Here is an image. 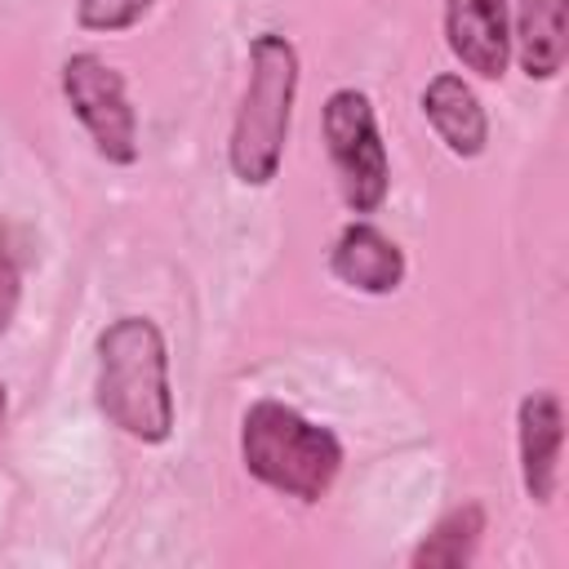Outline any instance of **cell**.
Here are the masks:
<instances>
[{"mask_svg":"<svg viewBox=\"0 0 569 569\" xmlns=\"http://www.w3.org/2000/svg\"><path fill=\"white\" fill-rule=\"evenodd\" d=\"M93 356V396L102 418L129 440L164 445L173 436V387L160 325L147 316H120L98 333Z\"/></svg>","mask_w":569,"mask_h":569,"instance_id":"1","label":"cell"},{"mask_svg":"<svg viewBox=\"0 0 569 569\" xmlns=\"http://www.w3.org/2000/svg\"><path fill=\"white\" fill-rule=\"evenodd\" d=\"M293 98H298V49L280 31H262L249 44V80L231 120V142H227V164L236 182L244 187H267L280 173L284 142H289V120H293Z\"/></svg>","mask_w":569,"mask_h":569,"instance_id":"2","label":"cell"},{"mask_svg":"<svg viewBox=\"0 0 569 569\" xmlns=\"http://www.w3.org/2000/svg\"><path fill=\"white\" fill-rule=\"evenodd\" d=\"M240 462L258 485L320 502L342 471V440L280 400H258L240 418Z\"/></svg>","mask_w":569,"mask_h":569,"instance_id":"3","label":"cell"},{"mask_svg":"<svg viewBox=\"0 0 569 569\" xmlns=\"http://www.w3.org/2000/svg\"><path fill=\"white\" fill-rule=\"evenodd\" d=\"M320 129H325V151L338 178V191L347 200L351 213H378L387 191H391V160L378 133V116L369 93L360 89H333L325 98L320 111Z\"/></svg>","mask_w":569,"mask_h":569,"instance_id":"4","label":"cell"},{"mask_svg":"<svg viewBox=\"0 0 569 569\" xmlns=\"http://www.w3.org/2000/svg\"><path fill=\"white\" fill-rule=\"evenodd\" d=\"M62 98L107 164H133L138 160V151H142L138 147V111L129 102L124 76L107 58L71 53L62 62Z\"/></svg>","mask_w":569,"mask_h":569,"instance_id":"5","label":"cell"},{"mask_svg":"<svg viewBox=\"0 0 569 569\" xmlns=\"http://www.w3.org/2000/svg\"><path fill=\"white\" fill-rule=\"evenodd\" d=\"M445 40L471 76L502 80L511 62L507 0H445Z\"/></svg>","mask_w":569,"mask_h":569,"instance_id":"6","label":"cell"},{"mask_svg":"<svg viewBox=\"0 0 569 569\" xmlns=\"http://www.w3.org/2000/svg\"><path fill=\"white\" fill-rule=\"evenodd\" d=\"M520 480L533 502H551L560 489V449H565V405L556 391H529L516 413Z\"/></svg>","mask_w":569,"mask_h":569,"instance_id":"7","label":"cell"},{"mask_svg":"<svg viewBox=\"0 0 569 569\" xmlns=\"http://www.w3.org/2000/svg\"><path fill=\"white\" fill-rule=\"evenodd\" d=\"M329 271L347 289L382 298V293H396L405 284V253L382 227L356 218L338 231V240L329 249Z\"/></svg>","mask_w":569,"mask_h":569,"instance_id":"8","label":"cell"},{"mask_svg":"<svg viewBox=\"0 0 569 569\" xmlns=\"http://www.w3.org/2000/svg\"><path fill=\"white\" fill-rule=\"evenodd\" d=\"M422 116L436 129V138L453 156H462V160H476L489 147V116H485L476 89L462 76H453V71H440V76L427 80V89H422Z\"/></svg>","mask_w":569,"mask_h":569,"instance_id":"9","label":"cell"},{"mask_svg":"<svg viewBox=\"0 0 569 569\" xmlns=\"http://www.w3.org/2000/svg\"><path fill=\"white\" fill-rule=\"evenodd\" d=\"M511 49L529 80H556L569 49V0H516Z\"/></svg>","mask_w":569,"mask_h":569,"instance_id":"10","label":"cell"},{"mask_svg":"<svg viewBox=\"0 0 569 569\" xmlns=\"http://www.w3.org/2000/svg\"><path fill=\"white\" fill-rule=\"evenodd\" d=\"M480 538H485V507L480 502H458L409 551V565L413 569H462V565H471Z\"/></svg>","mask_w":569,"mask_h":569,"instance_id":"11","label":"cell"},{"mask_svg":"<svg viewBox=\"0 0 569 569\" xmlns=\"http://www.w3.org/2000/svg\"><path fill=\"white\" fill-rule=\"evenodd\" d=\"M156 0H76V22L84 31H102V36H116V31H129L138 27L147 13H151Z\"/></svg>","mask_w":569,"mask_h":569,"instance_id":"12","label":"cell"},{"mask_svg":"<svg viewBox=\"0 0 569 569\" xmlns=\"http://www.w3.org/2000/svg\"><path fill=\"white\" fill-rule=\"evenodd\" d=\"M18 302H22V276H18V262L0 249V333L13 325Z\"/></svg>","mask_w":569,"mask_h":569,"instance_id":"13","label":"cell"},{"mask_svg":"<svg viewBox=\"0 0 569 569\" xmlns=\"http://www.w3.org/2000/svg\"><path fill=\"white\" fill-rule=\"evenodd\" d=\"M4 413H9V396H4V382H0V431H4Z\"/></svg>","mask_w":569,"mask_h":569,"instance_id":"14","label":"cell"}]
</instances>
